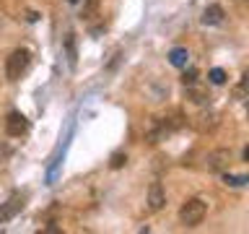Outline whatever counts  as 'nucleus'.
Instances as JSON below:
<instances>
[{
	"label": "nucleus",
	"mask_w": 249,
	"mask_h": 234,
	"mask_svg": "<svg viewBox=\"0 0 249 234\" xmlns=\"http://www.w3.org/2000/svg\"><path fill=\"white\" fill-rule=\"evenodd\" d=\"M208 78H210V83L221 86V83H226V70H223V68H213V70L208 73Z\"/></svg>",
	"instance_id": "13"
},
{
	"label": "nucleus",
	"mask_w": 249,
	"mask_h": 234,
	"mask_svg": "<svg viewBox=\"0 0 249 234\" xmlns=\"http://www.w3.org/2000/svg\"><path fill=\"white\" fill-rule=\"evenodd\" d=\"M218 120H221V117H218L215 112H210V109H202L197 117H192V128L200 130V133H210V130L218 128Z\"/></svg>",
	"instance_id": "6"
},
{
	"label": "nucleus",
	"mask_w": 249,
	"mask_h": 234,
	"mask_svg": "<svg viewBox=\"0 0 249 234\" xmlns=\"http://www.w3.org/2000/svg\"><path fill=\"white\" fill-rule=\"evenodd\" d=\"M221 179H223V185H229V187H244L247 182H249V177H244V175H226V172H221Z\"/></svg>",
	"instance_id": "11"
},
{
	"label": "nucleus",
	"mask_w": 249,
	"mask_h": 234,
	"mask_svg": "<svg viewBox=\"0 0 249 234\" xmlns=\"http://www.w3.org/2000/svg\"><path fill=\"white\" fill-rule=\"evenodd\" d=\"M231 148H213V151L205 154V159H202V167H205L208 172H215V175H221V172H226L231 167Z\"/></svg>",
	"instance_id": "3"
},
{
	"label": "nucleus",
	"mask_w": 249,
	"mask_h": 234,
	"mask_svg": "<svg viewBox=\"0 0 249 234\" xmlns=\"http://www.w3.org/2000/svg\"><path fill=\"white\" fill-rule=\"evenodd\" d=\"M169 62L174 68H184L187 62H190V52H187L184 47H174V50L169 52Z\"/></svg>",
	"instance_id": "10"
},
{
	"label": "nucleus",
	"mask_w": 249,
	"mask_h": 234,
	"mask_svg": "<svg viewBox=\"0 0 249 234\" xmlns=\"http://www.w3.org/2000/svg\"><path fill=\"white\" fill-rule=\"evenodd\" d=\"M26 130H29V120L21 112H11V115H8V120H5V133H8V136H11V138H21V136H26Z\"/></svg>",
	"instance_id": "5"
},
{
	"label": "nucleus",
	"mask_w": 249,
	"mask_h": 234,
	"mask_svg": "<svg viewBox=\"0 0 249 234\" xmlns=\"http://www.w3.org/2000/svg\"><path fill=\"white\" fill-rule=\"evenodd\" d=\"M169 136V128L163 125L161 117H151V122H148V128H145V140L148 143H159L161 138H166Z\"/></svg>",
	"instance_id": "7"
},
{
	"label": "nucleus",
	"mask_w": 249,
	"mask_h": 234,
	"mask_svg": "<svg viewBox=\"0 0 249 234\" xmlns=\"http://www.w3.org/2000/svg\"><path fill=\"white\" fill-rule=\"evenodd\" d=\"M208 214V203L202 198H190L182 203V208H179V221L184 226H197L202 224V218Z\"/></svg>",
	"instance_id": "2"
},
{
	"label": "nucleus",
	"mask_w": 249,
	"mask_h": 234,
	"mask_svg": "<svg viewBox=\"0 0 249 234\" xmlns=\"http://www.w3.org/2000/svg\"><path fill=\"white\" fill-rule=\"evenodd\" d=\"M182 81H184V86H187V83H195V81H197V70H195V68H190V70H184Z\"/></svg>",
	"instance_id": "15"
},
{
	"label": "nucleus",
	"mask_w": 249,
	"mask_h": 234,
	"mask_svg": "<svg viewBox=\"0 0 249 234\" xmlns=\"http://www.w3.org/2000/svg\"><path fill=\"white\" fill-rule=\"evenodd\" d=\"M145 203H148V211H151V214H159V211L166 206V190H163L161 182H151Z\"/></svg>",
	"instance_id": "4"
},
{
	"label": "nucleus",
	"mask_w": 249,
	"mask_h": 234,
	"mask_svg": "<svg viewBox=\"0 0 249 234\" xmlns=\"http://www.w3.org/2000/svg\"><path fill=\"white\" fill-rule=\"evenodd\" d=\"M65 50H68L70 65H75V39H73V31H68V34H65Z\"/></svg>",
	"instance_id": "12"
},
{
	"label": "nucleus",
	"mask_w": 249,
	"mask_h": 234,
	"mask_svg": "<svg viewBox=\"0 0 249 234\" xmlns=\"http://www.w3.org/2000/svg\"><path fill=\"white\" fill-rule=\"evenodd\" d=\"M124 164H127V156H124V154H114L112 161H109V167H112V169H122Z\"/></svg>",
	"instance_id": "14"
},
{
	"label": "nucleus",
	"mask_w": 249,
	"mask_h": 234,
	"mask_svg": "<svg viewBox=\"0 0 249 234\" xmlns=\"http://www.w3.org/2000/svg\"><path fill=\"white\" fill-rule=\"evenodd\" d=\"M29 65H31V52L23 50V47L21 50H13L5 58V81H11V83L21 81V76L29 70Z\"/></svg>",
	"instance_id": "1"
},
{
	"label": "nucleus",
	"mask_w": 249,
	"mask_h": 234,
	"mask_svg": "<svg viewBox=\"0 0 249 234\" xmlns=\"http://www.w3.org/2000/svg\"><path fill=\"white\" fill-rule=\"evenodd\" d=\"M187 97H190V101H195V104H210V91L202 89V86H197V81L195 83H187Z\"/></svg>",
	"instance_id": "9"
},
{
	"label": "nucleus",
	"mask_w": 249,
	"mask_h": 234,
	"mask_svg": "<svg viewBox=\"0 0 249 234\" xmlns=\"http://www.w3.org/2000/svg\"><path fill=\"white\" fill-rule=\"evenodd\" d=\"M200 21H202V26H221V23L226 21V11L218 3H213V5H208L205 11H202Z\"/></svg>",
	"instance_id": "8"
},
{
	"label": "nucleus",
	"mask_w": 249,
	"mask_h": 234,
	"mask_svg": "<svg viewBox=\"0 0 249 234\" xmlns=\"http://www.w3.org/2000/svg\"><path fill=\"white\" fill-rule=\"evenodd\" d=\"M68 3H81V0H68Z\"/></svg>",
	"instance_id": "16"
}]
</instances>
